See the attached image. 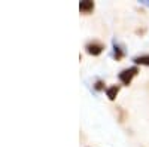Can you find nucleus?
Segmentation results:
<instances>
[{
    "label": "nucleus",
    "instance_id": "nucleus-1",
    "mask_svg": "<svg viewBox=\"0 0 149 147\" xmlns=\"http://www.w3.org/2000/svg\"><path fill=\"white\" fill-rule=\"evenodd\" d=\"M139 75V68L137 67H130V68H125V70H122L119 75H118V77H119V80H121V83L122 85H128L131 83V80H133V77H136Z\"/></svg>",
    "mask_w": 149,
    "mask_h": 147
},
{
    "label": "nucleus",
    "instance_id": "nucleus-2",
    "mask_svg": "<svg viewBox=\"0 0 149 147\" xmlns=\"http://www.w3.org/2000/svg\"><path fill=\"white\" fill-rule=\"evenodd\" d=\"M85 49H86V52H88L90 55H100L102 52H103V49H104V46H103V43H100V42H97V40H93V42H90L88 45L85 46Z\"/></svg>",
    "mask_w": 149,
    "mask_h": 147
},
{
    "label": "nucleus",
    "instance_id": "nucleus-3",
    "mask_svg": "<svg viewBox=\"0 0 149 147\" xmlns=\"http://www.w3.org/2000/svg\"><path fill=\"white\" fill-rule=\"evenodd\" d=\"M94 9V2H90V0H85V2H81L79 3V10L82 14H90Z\"/></svg>",
    "mask_w": 149,
    "mask_h": 147
},
{
    "label": "nucleus",
    "instance_id": "nucleus-4",
    "mask_svg": "<svg viewBox=\"0 0 149 147\" xmlns=\"http://www.w3.org/2000/svg\"><path fill=\"white\" fill-rule=\"evenodd\" d=\"M118 92H119V86H118V85H112V86H109V88L106 89V95H107V98H109L110 101L115 100L116 95H118Z\"/></svg>",
    "mask_w": 149,
    "mask_h": 147
},
{
    "label": "nucleus",
    "instance_id": "nucleus-5",
    "mask_svg": "<svg viewBox=\"0 0 149 147\" xmlns=\"http://www.w3.org/2000/svg\"><path fill=\"white\" fill-rule=\"evenodd\" d=\"M133 61H134V64H140V66L149 67V54L148 55H140V57H134Z\"/></svg>",
    "mask_w": 149,
    "mask_h": 147
},
{
    "label": "nucleus",
    "instance_id": "nucleus-6",
    "mask_svg": "<svg viewBox=\"0 0 149 147\" xmlns=\"http://www.w3.org/2000/svg\"><path fill=\"white\" fill-rule=\"evenodd\" d=\"M124 55H125V51H124L116 42H113V57L116 59H121V58H124Z\"/></svg>",
    "mask_w": 149,
    "mask_h": 147
},
{
    "label": "nucleus",
    "instance_id": "nucleus-7",
    "mask_svg": "<svg viewBox=\"0 0 149 147\" xmlns=\"http://www.w3.org/2000/svg\"><path fill=\"white\" fill-rule=\"evenodd\" d=\"M102 85H103L102 82H97V85H95V88H97V89H103V86H102Z\"/></svg>",
    "mask_w": 149,
    "mask_h": 147
},
{
    "label": "nucleus",
    "instance_id": "nucleus-8",
    "mask_svg": "<svg viewBox=\"0 0 149 147\" xmlns=\"http://www.w3.org/2000/svg\"><path fill=\"white\" fill-rule=\"evenodd\" d=\"M142 3H143V5H146V6H149V0H143Z\"/></svg>",
    "mask_w": 149,
    "mask_h": 147
}]
</instances>
